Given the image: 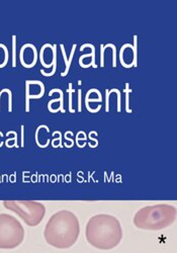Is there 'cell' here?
<instances>
[{"label":"cell","instance_id":"obj_5","mask_svg":"<svg viewBox=\"0 0 177 253\" xmlns=\"http://www.w3.org/2000/svg\"><path fill=\"white\" fill-rule=\"evenodd\" d=\"M4 207L15 213L28 226H38L46 215V208L42 203L34 201H4Z\"/></svg>","mask_w":177,"mask_h":253},{"label":"cell","instance_id":"obj_13","mask_svg":"<svg viewBox=\"0 0 177 253\" xmlns=\"http://www.w3.org/2000/svg\"><path fill=\"white\" fill-rule=\"evenodd\" d=\"M78 98H79V102H78V112H81L82 111V108H81V93H82V91H81V89H79L78 90Z\"/></svg>","mask_w":177,"mask_h":253},{"label":"cell","instance_id":"obj_4","mask_svg":"<svg viewBox=\"0 0 177 253\" xmlns=\"http://www.w3.org/2000/svg\"><path fill=\"white\" fill-rule=\"evenodd\" d=\"M25 239V229L11 215L0 214V249H12Z\"/></svg>","mask_w":177,"mask_h":253},{"label":"cell","instance_id":"obj_8","mask_svg":"<svg viewBox=\"0 0 177 253\" xmlns=\"http://www.w3.org/2000/svg\"><path fill=\"white\" fill-rule=\"evenodd\" d=\"M9 53L5 45L0 44V68H3L8 63Z\"/></svg>","mask_w":177,"mask_h":253},{"label":"cell","instance_id":"obj_11","mask_svg":"<svg viewBox=\"0 0 177 253\" xmlns=\"http://www.w3.org/2000/svg\"><path fill=\"white\" fill-rule=\"evenodd\" d=\"M68 91H69V111H70V113L74 114L75 111H74L73 108H72V92L74 91V90H73V87H72V83L69 84V89H68Z\"/></svg>","mask_w":177,"mask_h":253},{"label":"cell","instance_id":"obj_12","mask_svg":"<svg viewBox=\"0 0 177 253\" xmlns=\"http://www.w3.org/2000/svg\"><path fill=\"white\" fill-rule=\"evenodd\" d=\"M126 92H127V94H126V99H127V104H126V110H127V113H132V111L129 109V92H131V89H129V84L127 83V85H126Z\"/></svg>","mask_w":177,"mask_h":253},{"label":"cell","instance_id":"obj_6","mask_svg":"<svg viewBox=\"0 0 177 253\" xmlns=\"http://www.w3.org/2000/svg\"><path fill=\"white\" fill-rule=\"evenodd\" d=\"M134 45L125 44L120 52V61L123 67L131 68L138 66V36L134 37Z\"/></svg>","mask_w":177,"mask_h":253},{"label":"cell","instance_id":"obj_10","mask_svg":"<svg viewBox=\"0 0 177 253\" xmlns=\"http://www.w3.org/2000/svg\"><path fill=\"white\" fill-rule=\"evenodd\" d=\"M15 47H16V36H12V67H16V56H15Z\"/></svg>","mask_w":177,"mask_h":253},{"label":"cell","instance_id":"obj_3","mask_svg":"<svg viewBox=\"0 0 177 253\" xmlns=\"http://www.w3.org/2000/svg\"><path fill=\"white\" fill-rule=\"evenodd\" d=\"M177 211L172 205L158 204L140 209L134 216V225L142 230L160 231L176 220Z\"/></svg>","mask_w":177,"mask_h":253},{"label":"cell","instance_id":"obj_9","mask_svg":"<svg viewBox=\"0 0 177 253\" xmlns=\"http://www.w3.org/2000/svg\"><path fill=\"white\" fill-rule=\"evenodd\" d=\"M107 48L113 49V67L116 68L117 67V47L114 44H107V45L103 46V50H105Z\"/></svg>","mask_w":177,"mask_h":253},{"label":"cell","instance_id":"obj_7","mask_svg":"<svg viewBox=\"0 0 177 253\" xmlns=\"http://www.w3.org/2000/svg\"><path fill=\"white\" fill-rule=\"evenodd\" d=\"M60 47H61V50H62V53H63V57H64V61H65V65H66L65 72L61 73V76H62V77H65V76H67V74H68V72H69L71 62H72V60H73V57H74V54H75V50H76L77 45H76V44L73 45V48H72V51H71V54H70L69 59L67 58V56H66V52H65V49H64V45H60Z\"/></svg>","mask_w":177,"mask_h":253},{"label":"cell","instance_id":"obj_2","mask_svg":"<svg viewBox=\"0 0 177 253\" xmlns=\"http://www.w3.org/2000/svg\"><path fill=\"white\" fill-rule=\"evenodd\" d=\"M85 236L87 242L94 248L110 250L117 247L123 238V230L120 221L107 214L91 217L86 224Z\"/></svg>","mask_w":177,"mask_h":253},{"label":"cell","instance_id":"obj_1","mask_svg":"<svg viewBox=\"0 0 177 253\" xmlns=\"http://www.w3.org/2000/svg\"><path fill=\"white\" fill-rule=\"evenodd\" d=\"M79 234V220L67 210H62L55 213L47 222L44 231L46 242L59 249L72 247L76 243Z\"/></svg>","mask_w":177,"mask_h":253}]
</instances>
